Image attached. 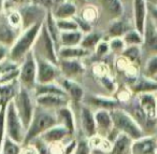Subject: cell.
Instances as JSON below:
<instances>
[{
    "mask_svg": "<svg viewBox=\"0 0 157 154\" xmlns=\"http://www.w3.org/2000/svg\"><path fill=\"white\" fill-rule=\"evenodd\" d=\"M22 150L23 144L15 142L9 137H6L1 150H0V154H22Z\"/></svg>",
    "mask_w": 157,
    "mask_h": 154,
    "instance_id": "obj_36",
    "label": "cell"
},
{
    "mask_svg": "<svg viewBox=\"0 0 157 154\" xmlns=\"http://www.w3.org/2000/svg\"><path fill=\"white\" fill-rule=\"evenodd\" d=\"M82 104L90 107L94 111L97 110H108L112 111L121 107V104L115 97L112 96L98 95V94H85Z\"/></svg>",
    "mask_w": 157,
    "mask_h": 154,
    "instance_id": "obj_11",
    "label": "cell"
},
{
    "mask_svg": "<svg viewBox=\"0 0 157 154\" xmlns=\"http://www.w3.org/2000/svg\"><path fill=\"white\" fill-rule=\"evenodd\" d=\"M37 83L38 84H48L55 83L61 77L58 65L48 61L45 59L37 58Z\"/></svg>",
    "mask_w": 157,
    "mask_h": 154,
    "instance_id": "obj_10",
    "label": "cell"
},
{
    "mask_svg": "<svg viewBox=\"0 0 157 154\" xmlns=\"http://www.w3.org/2000/svg\"><path fill=\"white\" fill-rule=\"evenodd\" d=\"M6 16L8 18V22L16 29L23 30V23H22V16H21L18 10L11 9V10H6L5 11Z\"/></svg>",
    "mask_w": 157,
    "mask_h": 154,
    "instance_id": "obj_38",
    "label": "cell"
},
{
    "mask_svg": "<svg viewBox=\"0 0 157 154\" xmlns=\"http://www.w3.org/2000/svg\"><path fill=\"white\" fill-rule=\"evenodd\" d=\"M42 25H43V23L33 25L29 28L22 30V33L20 34L14 44L9 49L8 58L10 61H14L18 65L22 64L25 57L33 51L35 42L39 36L40 30H41Z\"/></svg>",
    "mask_w": 157,
    "mask_h": 154,
    "instance_id": "obj_1",
    "label": "cell"
},
{
    "mask_svg": "<svg viewBox=\"0 0 157 154\" xmlns=\"http://www.w3.org/2000/svg\"><path fill=\"white\" fill-rule=\"evenodd\" d=\"M109 40V45H110V51L113 54L122 55L123 52L126 49V43L124 42L123 38H110Z\"/></svg>",
    "mask_w": 157,
    "mask_h": 154,
    "instance_id": "obj_40",
    "label": "cell"
},
{
    "mask_svg": "<svg viewBox=\"0 0 157 154\" xmlns=\"http://www.w3.org/2000/svg\"><path fill=\"white\" fill-rule=\"evenodd\" d=\"M28 3H31V0H6L5 11L11 9L18 10L20 8L24 7V6L28 5Z\"/></svg>",
    "mask_w": 157,
    "mask_h": 154,
    "instance_id": "obj_47",
    "label": "cell"
},
{
    "mask_svg": "<svg viewBox=\"0 0 157 154\" xmlns=\"http://www.w3.org/2000/svg\"><path fill=\"white\" fill-rule=\"evenodd\" d=\"M44 25H45L50 36L52 37L53 41H54L55 45L57 48V51H58L59 48H60V30H59L56 20H55L51 11L48 12V15H46V18L44 21Z\"/></svg>",
    "mask_w": 157,
    "mask_h": 154,
    "instance_id": "obj_32",
    "label": "cell"
},
{
    "mask_svg": "<svg viewBox=\"0 0 157 154\" xmlns=\"http://www.w3.org/2000/svg\"><path fill=\"white\" fill-rule=\"evenodd\" d=\"M26 130L12 100L6 108V135L13 141L23 144L26 137Z\"/></svg>",
    "mask_w": 157,
    "mask_h": 154,
    "instance_id": "obj_6",
    "label": "cell"
},
{
    "mask_svg": "<svg viewBox=\"0 0 157 154\" xmlns=\"http://www.w3.org/2000/svg\"><path fill=\"white\" fill-rule=\"evenodd\" d=\"M95 122H96L97 135L105 137L111 142L118 135V132L113 127V121H112L110 111L108 110L95 111Z\"/></svg>",
    "mask_w": 157,
    "mask_h": 154,
    "instance_id": "obj_12",
    "label": "cell"
},
{
    "mask_svg": "<svg viewBox=\"0 0 157 154\" xmlns=\"http://www.w3.org/2000/svg\"><path fill=\"white\" fill-rule=\"evenodd\" d=\"M74 20H75L76 24H78V30L82 31V33H83L84 35L94 30V28H93V25L90 24V23H88L87 21H85L84 18H82L81 16L78 15V14L75 16V18H74Z\"/></svg>",
    "mask_w": 157,
    "mask_h": 154,
    "instance_id": "obj_45",
    "label": "cell"
},
{
    "mask_svg": "<svg viewBox=\"0 0 157 154\" xmlns=\"http://www.w3.org/2000/svg\"><path fill=\"white\" fill-rule=\"evenodd\" d=\"M132 29L131 27H129L128 23L126 21H124L123 18H115L112 20L110 22L109 26H108L107 35L110 38H123L124 35L128 30Z\"/></svg>",
    "mask_w": 157,
    "mask_h": 154,
    "instance_id": "obj_29",
    "label": "cell"
},
{
    "mask_svg": "<svg viewBox=\"0 0 157 154\" xmlns=\"http://www.w3.org/2000/svg\"><path fill=\"white\" fill-rule=\"evenodd\" d=\"M57 26H58L60 33L63 31H72L78 30V24L74 18H68V20H56Z\"/></svg>",
    "mask_w": 157,
    "mask_h": 154,
    "instance_id": "obj_41",
    "label": "cell"
},
{
    "mask_svg": "<svg viewBox=\"0 0 157 154\" xmlns=\"http://www.w3.org/2000/svg\"><path fill=\"white\" fill-rule=\"evenodd\" d=\"M67 0H52V3H53V8L55 7H58V6L63 5V3H65ZM53 10V9H52Z\"/></svg>",
    "mask_w": 157,
    "mask_h": 154,
    "instance_id": "obj_54",
    "label": "cell"
},
{
    "mask_svg": "<svg viewBox=\"0 0 157 154\" xmlns=\"http://www.w3.org/2000/svg\"><path fill=\"white\" fill-rule=\"evenodd\" d=\"M8 55H9V49L0 45V64L8 59Z\"/></svg>",
    "mask_w": 157,
    "mask_h": 154,
    "instance_id": "obj_51",
    "label": "cell"
},
{
    "mask_svg": "<svg viewBox=\"0 0 157 154\" xmlns=\"http://www.w3.org/2000/svg\"><path fill=\"white\" fill-rule=\"evenodd\" d=\"M83 36H84V34L80 30L63 31V33H60V48L61 46L81 45Z\"/></svg>",
    "mask_w": 157,
    "mask_h": 154,
    "instance_id": "obj_30",
    "label": "cell"
},
{
    "mask_svg": "<svg viewBox=\"0 0 157 154\" xmlns=\"http://www.w3.org/2000/svg\"><path fill=\"white\" fill-rule=\"evenodd\" d=\"M102 39H105L103 35L100 31L97 30H93L88 34H85L83 36V39L81 42V46L85 50L90 51V53H94L96 46L98 45V43L101 41Z\"/></svg>",
    "mask_w": 157,
    "mask_h": 154,
    "instance_id": "obj_33",
    "label": "cell"
},
{
    "mask_svg": "<svg viewBox=\"0 0 157 154\" xmlns=\"http://www.w3.org/2000/svg\"><path fill=\"white\" fill-rule=\"evenodd\" d=\"M154 80H156V81H157V77H155V78H154Z\"/></svg>",
    "mask_w": 157,
    "mask_h": 154,
    "instance_id": "obj_56",
    "label": "cell"
},
{
    "mask_svg": "<svg viewBox=\"0 0 157 154\" xmlns=\"http://www.w3.org/2000/svg\"><path fill=\"white\" fill-rule=\"evenodd\" d=\"M105 11L114 16L113 20L120 18L124 13V6L122 0H98Z\"/></svg>",
    "mask_w": 157,
    "mask_h": 154,
    "instance_id": "obj_34",
    "label": "cell"
},
{
    "mask_svg": "<svg viewBox=\"0 0 157 154\" xmlns=\"http://www.w3.org/2000/svg\"><path fill=\"white\" fill-rule=\"evenodd\" d=\"M6 108H0V150L7 137L6 135Z\"/></svg>",
    "mask_w": 157,
    "mask_h": 154,
    "instance_id": "obj_46",
    "label": "cell"
},
{
    "mask_svg": "<svg viewBox=\"0 0 157 154\" xmlns=\"http://www.w3.org/2000/svg\"><path fill=\"white\" fill-rule=\"evenodd\" d=\"M109 53H111V51H110V45H109V40L105 38V39H102L98 43V45L96 46V49H95L93 54H95V56H96L97 58H103V57L107 56Z\"/></svg>",
    "mask_w": 157,
    "mask_h": 154,
    "instance_id": "obj_42",
    "label": "cell"
},
{
    "mask_svg": "<svg viewBox=\"0 0 157 154\" xmlns=\"http://www.w3.org/2000/svg\"><path fill=\"white\" fill-rule=\"evenodd\" d=\"M76 116V138L90 139L97 135L95 111L90 107L81 104Z\"/></svg>",
    "mask_w": 157,
    "mask_h": 154,
    "instance_id": "obj_7",
    "label": "cell"
},
{
    "mask_svg": "<svg viewBox=\"0 0 157 154\" xmlns=\"http://www.w3.org/2000/svg\"><path fill=\"white\" fill-rule=\"evenodd\" d=\"M5 5L6 0H0V14H2L5 12Z\"/></svg>",
    "mask_w": 157,
    "mask_h": 154,
    "instance_id": "obj_55",
    "label": "cell"
},
{
    "mask_svg": "<svg viewBox=\"0 0 157 154\" xmlns=\"http://www.w3.org/2000/svg\"><path fill=\"white\" fill-rule=\"evenodd\" d=\"M73 154H92V149L87 139L78 138V143Z\"/></svg>",
    "mask_w": 157,
    "mask_h": 154,
    "instance_id": "obj_43",
    "label": "cell"
},
{
    "mask_svg": "<svg viewBox=\"0 0 157 154\" xmlns=\"http://www.w3.org/2000/svg\"><path fill=\"white\" fill-rule=\"evenodd\" d=\"M53 16L55 20H68V18H74L78 15V7L74 3L66 1L65 3L53 8L52 11Z\"/></svg>",
    "mask_w": 157,
    "mask_h": 154,
    "instance_id": "obj_28",
    "label": "cell"
},
{
    "mask_svg": "<svg viewBox=\"0 0 157 154\" xmlns=\"http://www.w3.org/2000/svg\"><path fill=\"white\" fill-rule=\"evenodd\" d=\"M36 104L38 107H41L43 109L50 111L59 110L60 108L67 107L71 104L70 99L66 96L60 95H42L36 97Z\"/></svg>",
    "mask_w": 157,
    "mask_h": 154,
    "instance_id": "obj_17",
    "label": "cell"
},
{
    "mask_svg": "<svg viewBox=\"0 0 157 154\" xmlns=\"http://www.w3.org/2000/svg\"><path fill=\"white\" fill-rule=\"evenodd\" d=\"M20 89L18 81L7 84H0V108H6L17 94Z\"/></svg>",
    "mask_w": 157,
    "mask_h": 154,
    "instance_id": "obj_26",
    "label": "cell"
},
{
    "mask_svg": "<svg viewBox=\"0 0 157 154\" xmlns=\"http://www.w3.org/2000/svg\"><path fill=\"white\" fill-rule=\"evenodd\" d=\"M129 89L136 95L144 93H157V81L145 76L135 78L129 84Z\"/></svg>",
    "mask_w": 157,
    "mask_h": 154,
    "instance_id": "obj_23",
    "label": "cell"
},
{
    "mask_svg": "<svg viewBox=\"0 0 157 154\" xmlns=\"http://www.w3.org/2000/svg\"><path fill=\"white\" fill-rule=\"evenodd\" d=\"M157 139L154 136H143L142 138L133 140L131 147V154H156Z\"/></svg>",
    "mask_w": 157,
    "mask_h": 154,
    "instance_id": "obj_22",
    "label": "cell"
},
{
    "mask_svg": "<svg viewBox=\"0 0 157 154\" xmlns=\"http://www.w3.org/2000/svg\"><path fill=\"white\" fill-rule=\"evenodd\" d=\"M144 76L151 79L157 77V54L152 55L147 58L144 66Z\"/></svg>",
    "mask_w": 157,
    "mask_h": 154,
    "instance_id": "obj_39",
    "label": "cell"
},
{
    "mask_svg": "<svg viewBox=\"0 0 157 154\" xmlns=\"http://www.w3.org/2000/svg\"><path fill=\"white\" fill-rule=\"evenodd\" d=\"M78 15L85 21H87L88 23L93 24V22H95L97 20V18H98V12L94 7H86L83 9V12L81 14H78Z\"/></svg>",
    "mask_w": 157,
    "mask_h": 154,
    "instance_id": "obj_44",
    "label": "cell"
},
{
    "mask_svg": "<svg viewBox=\"0 0 157 154\" xmlns=\"http://www.w3.org/2000/svg\"><path fill=\"white\" fill-rule=\"evenodd\" d=\"M57 124H58V122H57V116L55 111L46 110V109L37 106L35 113H33V120H31L29 126L27 127L26 137H25L23 145L31 143L33 140L40 138L46 130H48Z\"/></svg>",
    "mask_w": 157,
    "mask_h": 154,
    "instance_id": "obj_2",
    "label": "cell"
},
{
    "mask_svg": "<svg viewBox=\"0 0 157 154\" xmlns=\"http://www.w3.org/2000/svg\"><path fill=\"white\" fill-rule=\"evenodd\" d=\"M133 28L143 35L145 23L147 20V1L146 0H133Z\"/></svg>",
    "mask_w": 157,
    "mask_h": 154,
    "instance_id": "obj_21",
    "label": "cell"
},
{
    "mask_svg": "<svg viewBox=\"0 0 157 154\" xmlns=\"http://www.w3.org/2000/svg\"><path fill=\"white\" fill-rule=\"evenodd\" d=\"M18 84L21 87L33 92L37 86V59L33 51L25 57L20 65Z\"/></svg>",
    "mask_w": 157,
    "mask_h": 154,
    "instance_id": "obj_8",
    "label": "cell"
},
{
    "mask_svg": "<svg viewBox=\"0 0 157 154\" xmlns=\"http://www.w3.org/2000/svg\"><path fill=\"white\" fill-rule=\"evenodd\" d=\"M33 53L37 58L45 59L53 64L58 65V54H57V48L53 41L52 37L48 34L45 25H42L41 30L39 33L35 45L33 49Z\"/></svg>",
    "mask_w": 157,
    "mask_h": 154,
    "instance_id": "obj_5",
    "label": "cell"
},
{
    "mask_svg": "<svg viewBox=\"0 0 157 154\" xmlns=\"http://www.w3.org/2000/svg\"><path fill=\"white\" fill-rule=\"evenodd\" d=\"M35 96H42V95H60V96H66L65 91L63 89V87L58 84L57 82L55 83H48V84H37L35 91Z\"/></svg>",
    "mask_w": 157,
    "mask_h": 154,
    "instance_id": "obj_31",
    "label": "cell"
},
{
    "mask_svg": "<svg viewBox=\"0 0 157 154\" xmlns=\"http://www.w3.org/2000/svg\"><path fill=\"white\" fill-rule=\"evenodd\" d=\"M74 138L70 135V132L66 129L63 126L57 125L53 126L52 128H50L48 130H46L41 137V139L43 142H45L46 144H54V143H65L66 141H68L69 139Z\"/></svg>",
    "mask_w": 157,
    "mask_h": 154,
    "instance_id": "obj_20",
    "label": "cell"
},
{
    "mask_svg": "<svg viewBox=\"0 0 157 154\" xmlns=\"http://www.w3.org/2000/svg\"><path fill=\"white\" fill-rule=\"evenodd\" d=\"M13 104L18 116L21 117L23 124L27 129L37 108L35 93L20 86V89L13 99Z\"/></svg>",
    "mask_w": 157,
    "mask_h": 154,
    "instance_id": "obj_4",
    "label": "cell"
},
{
    "mask_svg": "<svg viewBox=\"0 0 157 154\" xmlns=\"http://www.w3.org/2000/svg\"><path fill=\"white\" fill-rule=\"evenodd\" d=\"M141 110L150 121L154 122L157 119V99L156 93L139 94L136 97Z\"/></svg>",
    "mask_w": 157,
    "mask_h": 154,
    "instance_id": "obj_19",
    "label": "cell"
},
{
    "mask_svg": "<svg viewBox=\"0 0 157 154\" xmlns=\"http://www.w3.org/2000/svg\"><path fill=\"white\" fill-rule=\"evenodd\" d=\"M156 99H157V93H156Z\"/></svg>",
    "mask_w": 157,
    "mask_h": 154,
    "instance_id": "obj_57",
    "label": "cell"
},
{
    "mask_svg": "<svg viewBox=\"0 0 157 154\" xmlns=\"http://www.w3.org/2000/svg\"><path fill=\"white\" fill-rule=\"evenodd\" d=\"M142 50L152 55L157 54V25L151 16H147L143 31V43Z\"/></svg>",
    "mask_w": 157,
    "mask_h": 154,
    "instance_id": "obj_15",
    "label": "cell"
},
{
    "mask_svg": "<svg viewBox=\"0 0 157 154\" xmlns=\"http://www.w3.org/2000/svg\"><path fill=\"white\" fill-rule=\"evenodd\" d=\"M56 116L59 125L63 126L70 132L72 137L76 138V129H78V127H76V116L74 110L71 107V104L69 106L63 107V108L57 110Z\"/></svg>",
    "mask_w": 157,
    "mask_h": 154,
    "instance_id": "obj_18",
    "label": "cell"
},
{
    "mask_svg": "<svg viewBox=\"0 0 157 154\" xmlns=\"http://www.w3.org/2000/svg\"><path fill=\"white\" fill-rule=\"evenodd\" d=\"M31 143H33V144L35 145L36 148H37L38 153H39V154H51L50 145L46 144L45 142H43V141H42L40 138L33 140Z\"/></svg>",
    "mask_w": 157,
    "mask_h": 154,
    "instance_id": "obj_48",
    "label": "cell"
},
{
    "mask_svg": "<svg viewBox=\"0 0 157 154\" xmlns=\"http://www.w3.org/2000/svg\"><path fill=\"white\" fill-rule=\"evenodd\" d=\"M133 140L124 134H118L112 141V148L109 154H131Z\"/></svg>",
    "mask_w": 157,
    "mask_h": 154,
    "instance_id": "obj_25",
    "label": "cell"
},
{
    "mask_svg": "<svg viewBox=\"0 0 157 154\" xmlns=\"http://www.w3.org/2000/svg\"><path fill=\"white\" fill-rule=\"evenodd\" d=\"M57 83L63 87V89L65 91L66 95L68 96L71 104H82L84 96H85V91L80 83L76 82V80H71V79L65 78V77H60Z\"/></svg>",
    "mask_w": 157,
    "mask_h": 154,
    "instance_id": "obj_13",
    "label": "cell"
},
{
    "mask_svg": "<svg viewBox=\"0 0 157 154\" xmlns=\"http://www.w3.org/2000/svg\"><path fill=\"white\" fill-rule=\"evenodd\" d=\"M58 59H83L90 56L93 53L83 49L81 45L78 46H61L58 51Z\"/></svg>",
    "mask_w": 157,
    "mask_h": 154,
    "instance_id": "obj_24",
    "label": "cell"
},
{
    "mask_svg": "<svg viewBox=\"0 0 157 154\" xmlns=\"http://www.w3.org/2000/svg\"><path fill=\"white\" fill-rule=\"evenodd\" d=\"M142 55V49L141 46H126L125 51L123 52V54L121 56L125 57L128 61H130L131 64H137L139 63L140 58Z\"/></svg>",
    "mask_w": 157,
    "mask_h": 154,
    "instance_id": "obj_37",
    "label": "cell"
},
{
    "mask_svg": "<svg viewBox=\"0 0 157 154\" xmlns=\"http://www.w3.org/2000/svg\"><path fill=\"white\" fill-rule=\"evenodd\" d=\"M21 16H22L23 30L27 29L33 25L44 23L48 15V10L41 6L35 5V3H28L24 7L18 9Z\"/></svg>",
    "mask_w": 157,
    "mask_h": 154,
    "instance_id": "obj_9",
    "label": "cell"
},
{
    "mask_svg": "<svg viewBox=\"0 0 157 154\" xmlns=\"http://www.w3.org/2000/svg\"><path fill=\"white\" fill-rule=\"evenodd\" d=\"M22 30L16 29L8 22L6 13L0 14V45L10 49L16 41Z\"/></svg>",
    "mask_w": 157,
    "mask_h": 154,
    "instance_id": "obj_16",
    "label": "cell"
},
{
    "mask_svg": "<svg viewBox=\"0 0 157 154\" xmlns=\"http://www.w3.org/2000/svg\"><path fill=\"white\" fill-rule=\"evenodd\" d=\"M22 154H39L38 153V150L33 143H28V144L23 145Z\"/></svg>",
    "mask_w": 157,
    "mask_h": 154,
    "instance_id": "obj_50",
    "label": "cell"
},
{
    "mask_svg": "<svg viewBox=\"0 0 157 154\" xmlns=\"http://www.w3.org/2000/svg\"><path fill=\"white\" fill-rule=\"evenodd\" d=\"M150 12H151V18L154 20V22L156 23L157 25V7H152L150 9Z\"/></svg>",
    "mask_w": 157,
    "mask_h": 154,
    "instance_id": "obj_52",
    "label": "cell"
},
{
    "mask_svg": "<svg viewBox=\"0 0 157 154\" xmlns=\"http://www.w3.org/2000/svg\"><path fill=\"white\" fill-rule=\"evenodd\" d=\"M58 67L61 77L75 80L82 77L86 71V67L82 59H59Z\"/></svg>",
    "mask_w": 157,
    "mask_h": 154,
    "instance_id": "obj_14",
    "label": "cell"
},
{
    "mask_svg": "<svg viewBox=\"0 0 157 154\" xmlns=\"http://www.w3.org/2000/svg\"><path fill=\"white\" fill-rule=\"evenodd\" d=\"M110 113H111L112 121H113V127L118 134L126 135L130 137L132 140H137L145 136L141 126L124 109H114L110 111Z\"/></svg>",
    "mask_w": 157,
    "mask_h": 154,
    "instance_id": "obj_3",
    "label": "cell"
},
{
    "mask_svg": "<svg viewBox=\"0 0 157 154\" xmlns=\"http://www.w3.org/2000/svg\"><path fill=\"white\" fill-rule=\"evenodd\" d=\"M31 2L35 3V5L41 6V7L45 8L48 11H52V9H53L52 0H31Z\"/></svg>",
    "mask_w": 157,
    "mask_h": 154,
    "instance_id": "obj_49",
    "label": "cell"
},
{
    "mask_svg": "<svg viewBox=\"0 0 157 154\" xmlns=\"http://www.w3.org/2000/svg\"><path fill=\"white\" fill-rule=\"evenodd\" d=\"M123 40L126 43L127 46H142L143 43V35L137 30V29L132 28L128 30L123 37Z\"/></svg>",
    "mask_w": 157,
    "mask_h": 154,
    "instance_id": "obj_35",
    "label": "cell"
},
{
    "mask_svg": "<svg viewBox=\"0 0 157 154\" xmlns=\"http://www.w3.org/2000/svg\"><path fill=\"white\" fill-rule=\"evenodd\" d=\"M87 140L92 149V154H109L111 151L112 142L105 137L95 135Z\"/></svg>",
    "mask_w": 157,
    "mask_h": 154,
    "instance_id": "obj_27",
    "label": "cell"
},
{
    "mask_svg": "<svg viewBox=\"0 0 157 154\" xmlns=\"http://www.w3.org/2000/svg\"><path fill=\"white\" fill-rule=\"evenodd\" d=\"M67 1H69V2H72V3H74V5H75L76 7H78V6L84 5V3L86 2V0H67Z\"/></svg>",
    "mask_w": 157,
    "mask_h": 154,
    "instance_id": "obj_53",
    "label": "cell"
}]
</instances>
